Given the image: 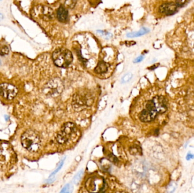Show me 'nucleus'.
Listing matches in <instances>:
<instances>
[{
	"label": "nucleus",
	"mask_w": 194,
	"mask_h": 193,
	"mask_svg": "<svg viewBox=\"0 0 194 193\" xmlns=\"http://www.w3.org/2000/svg\"><path fill=\"white\" fill-rule=\"evenodd\" d=\"M18 89L15 86L8 83L0 85V96L8 100L13 99L17 96Z\"/></svg>",
	"instance_id": "6e6552de"
},
{
	"label": "nucleus",
	"mask_w": 194,
	"mask_h": 193,
	"mask_svg": "<svg viewBox=\"0 0 194 193\" xmlns=\"http://www.w3.org/2000/svg\"><path fill=\"white\" fill-rule=\"evenodd\" d=\"M92 95L86 91H82L74 95L72 105L74 109L80 111L91 105L93 103Z\"/></svg>",
	"instance_id": "f03ea898"
},
{
	"label": "nucleus",
	"mask_w": 194,
	"mask_h": 193,
	"mask_svg": "<svg viewBox=\"0 0 194 193\" xmlns=\"http://www.w3.org/2000/svg\"><path fill=\"white\" fill-rule=\"evenodd\" d=\"M1 60H0V65H1Z\"/></svg>",
	"instance_id": "393cba45"
},
{
	"label": "nucleus",
	"mask_w": 194,
	"mask_h": 193,
	"mask_svg": "<svg viewBox=\"0 0 194 193\" xmlns=\"http://www.w3.org/2000/svg\"><path fill=\"white\" fill-rule=\"evenodd\" d=\"M177 188V185L174 182H171L167 188V193H173Z\"/></svg>",
	"instance_id": "6ab92c4d"
},
{
	"label": "nucleus",
	"mask_w": 194,
	"mask_h": 193,
	"mask_svg": "<svg viewBox=\"0 0 194 193\" xmlns=\"http://www.w3.org/2000/svg\"><path fill=\"white\" fill-rule=\"evenodd\" d=\"M54 64L60 67H66L73 61V55L70 50L60 48L55 50L52 54Z\"/></svg>",
	"instance_id": "20e7f679"
},
{
	"label": "nucleus",
	"mask_w": 194,
	"mask_h": 193,
	"mask_svg": "<svg viewBox=\"0 0 194 193\" xmlns=\"http://www.w3.org/2000/svg\"><path fill=\"white\" fill-rule=\"evenodd\" d=\"M194 158V155L192 154L191 153H188L187 155L186 159L187 160H190L191 159Z\"/></svg>",
	"instance_id": "5701e85b"
},
{
	"label": "nucleus",
	"mask_w": 194,
	"mask_h": 193,
	"mask_svg": "<svg viewBox=\"0 0 194 193\" xmlns=\"http://www.w3.org/2000/svg\"><path fill=\"white\" fill-rule=\"evenodd\" d=\"M57 17L60 22H65L68 18V11L63 6H60L57 12Z\"/></svg>",
	"instance_id": "f8f14e48"
},
{
	"label": "nucleus",
	"mask_w": 194,
	"mask_h": 193,
	"mask_svg": "<svg viewBox=\"0 0 194 193\" xmlns=\"http://www.w3.org/2000/svg\"><path fill=\"white\" fill-rule=\"evenodd\" d=\"M175 3L176 4L178 8V7L183 6L186 3V1H177Z\"/></svg>",
	"instance_id": "412c9836"
},
{
	"label": "nucleus",
	"mask_w": 194,
	"mask_h": 193,
	"mask_svg": "<svg viewBox=\"0 0 194 193\" xmlns=\"http://www.w3.org/2000/svg\"><path fill=\"white\" fill-rule=\"evenodd\" d=\"M15 154L9 143L0 142V168L11 166L15 160Z\"/></svg>",
	"instance_id": "7ed1b4c3"
},
{
	"label": "nucleus",
	"mask_w": 194,
	"mask_h": 193,
	"mask_svg": "<svg viewBox=\"0 0 194 193\" xmlns=\"http://www.w3.org/2000/svg\"><path fill=\"white\" fill-rule=\"evenodd\" d=\"M64 89V84L58 78H55L48 82L43 89L44 93L47 96L55 97L60 96Z\"/></svg>",
	"instance_id": "39448f33"
},
{
	"label": "nucleus",
	"mask_w": 194,
	"mask_h": 193,
	"mask_svg": "<svg viewBox=\"0 0 194 193\" xmlns=\"http://www.w3.org/2000/svg\"><path fill=\"white\" fill-rule=\"evenodd\" d=\"M77 129L72 122H67L63 125L56 137L58 142L61 144H65L76 134Z\"/></svg>",
	"instance_id": "423d86ee"
},
{
	"label": "nucleus",
	"mask_w": 194,
	"mask_h": 193,
	"mask_svg": "<svg viewBox=\"0 0 194 193\" xmlns=\"http://www.w3.org/2000/svg\"><path fill=\"white\" fill-rule=\"evenodd\" d=\"M143 58H144V57L143 56H140L139 57H138L137 58H136L133 61V62L134 63H138V62H141V61H142L143 60Z\"/></svg>",
	"instance_id": "4be33fe9"
},
{
	"label": "nucleus",
	"mask_w": 194,
	"mask_h": 193,
	"mask_svg": "<svg viewBox=\"0 0 194 193\" xmlns=\"http://www.w3.org/2000/svg\"><path fill=\"white\" fill-rule=\"evenodd\" d=\"M21 143L25 149L32 152L38 151L41 146L39 135L32 130H28L22 134Z\"/></svg>",
	"instance_id": "f257e3e1"
},
{
	"label": "nucleus",
	"mask_w": 194,
	"mask_h": 193,
	"mask_svg": "<svg viewBox=\"0 0 194 193\" xmlns=\"http://www.w3.org/2000/svg\"><path fill=\"white\" fill-rule=\"evenodd\" d=\"M9 53V48L6 46L0 47V56H5L8 55Z\"/></svg>",
	"instance_id": "f3484780"
},
{
	"label": "nucleus",
	"mask_w": 194,
	"mask_h": 193,
	"mask_svg": "<svg viewBox=\"0 0 194 193\" xmlns=\"http://www.w3.org/2000/svg\"><path fill=\"white\" fill-rule=\"evenodd\" d=\"M177 9L178 7L175 2H170L161 5L159 7V10L160 13L165 14L166 16H171L177 12Z\"/></svg>",
	"instance_id": "9b49d317"
},
{
	"label": "nucleus",
	"mask_w": 194,
	"mask_h": 193,
	"mask_svg": "<svg viewBox=\"0 0 194 193\" xmlns=\"http://www.w3.org/2000/svg\"></svg>",
	"instance_id": "a878e982"
},
{
	"label": "nucleus",
	"mask_w": 194,
	"mask_h": 193,
	"mask_svg": "<svg viewBox=\"0 0 194 193\" xmlns=\"http://www.w3.org/2000/svg\"><path fill=\"white\" fill-rule=\"evenodd\" d=\"M65 158H64L62 160V162H60V164L58 165V168L56 169V170H54V172L52 173L51 174V175L50 176V177L51 176H54V174L56 173H58L59 170H60L61 169H62V166H63V164H64V160H65Z\"/></svg>",
	"instance_id": "aec40b11"
},
{
	"label": "nucleus",
	"mask_w": 194,
	"mask_h": 193,
	"mask_svg": "<svg viewBox=\"0 0 194 193\" xmlns=\"http://www.w3.org/2000/svg\"><path fill=\"white\" fill-rule=\"evenodd\" d=\"M109 66L104 61H101L98 64L94 71L97 74L106 73L108 70Z\"/></svg>",
	"instance_id": "ddd939ff"
},
{
	"label": "nucleus",
	"mask_w": 194,
	"mask_h": 193,
	"mask_svg": "<svg viewBox=\"0 0 194 193\" xmlns=\"http://www.w3.org/2000/svg\"><path fill=\"white\" fill-rule=\"evenodd\" d=\"M149 30L147 29V28H143L140 30V31H137V32H131L127 34V36L129 38H135V37H139L140 36L145 35L146 34H147V32H149Z\"/></svg>",
	"instance_id": "4468645a"
},
{
	"label": "nucleus",
	"mask_w": 194,
	"mask_h": 193,
	"mask_svg": "<svg viewBox=\"0 0 194 193\" xmlns=\"http://www.w3.org/2000/svg\"><path fill=\"white\" fill-rule=\"evenodd\" d=\"M35 14L44 20H50L54 17V14L52 9L48 6H39L35 10Z\"/></svg>",
	"instance_id": "1a4fd4ad"
},
{
	"label": "nucleus",
	"mask_w": 194,
	"mask_h": 193,
	"mask_svg": "<svg viewBox=\"0 0 194 193\" xmlns=\"http://www.w3.org/2000/svg\"><path fill=\"white\" fill-rule=\"evenodd\" d=\"M152 101L154 103L156 111L158 113H163L167 109V102L166 99L162 96H156Z\"/></svg>",
	"instance_id": "9d476101"
},
{
	"label": "nucleus",
	"mask_w": 194,
	"mask_h": 193,
	"mask_svg": "<svg viewBox=\"0 0 194 193\" xmlns=\"http://www.w3.org/2000/svg\"><path fill=\"white\" fill-rule=\"evenodd\" d=\"M132 76H133V75L131 73H128L126 74L125 75H124V76L122 77L121 82L123 83H127V82L130 81V80L132 79Z\"/></svg>",
	"instance_id": "a211bd4d"
},
{
	"label": "nucleus",
	"mask_w": 194,
	"mask_h": 193,
	"mask_svg": "<svg viewBox=\"0 0 194 193\" xmlns=\"http://www.w3.org/2000/svg\"><path fill=\"white\" fill-rule=\"evenodd\" d=\"M157 113L152 100L147 101L145 108L140 113L139 118L141 121L144 122H151L155 120Z\"/></svg>",
	"instance_id": "0eeeda50"
},
{
	"label": "nucleus",
	"mask_w": 194,
	"mask_h": 193,
	"mask_svg": "<svg viewBox=\"0 0 194 193\" xmlns=\"http://www.w3.org/2000/svg\"><path fill=\"white\" fill-rule=\"evenodd\" d=\"M2 18H3V16L1 14H0V20H2Z\"/></svg>",
	"instance_id": "b1692460"
},
{
	"label": "nucleus",
	"mask_w": 194,
	"mask_h": 193,
	"mask_svg": "<svg viewBox=\"0 0 194 193\" xmlns=\"http://www.w3.org/2000/svg\"><path fill=\"white\" fill-rule=\"evenodd\" d=\"M73 191V186L71 184H68L65 186L60 193H72Z\"/></svg>",
	"instance_id": "2eb2a0df"
},
{
	"label": "nucleus",
	"mask_w": 194,
	"mask_h": 193,
	"mask_svg": "<svg viewBox=\"0 0 194 193\" xmlns=\"http://www.w3.org/2000/svg\"><path fill=\"white\" fill-rule=\"evenodd\" d=\"M83 174H84V171L82 170H80L76 174V175L74 177L73 180V182L74 184H78L79 183V182L80 181L82 177L83 176Z\"/></svg>",
	"instance_id": "dca6fc26"
}]
</instances>
